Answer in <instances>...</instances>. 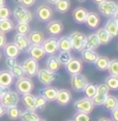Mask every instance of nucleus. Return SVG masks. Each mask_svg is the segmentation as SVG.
Wrapping results in <instances>:
<instances>
[{
	"mask_svg": "<svg viewBox=\"0 0 118 121\" xmlns=\"http://www.w3.org/2000/svg\"><path fill=\"white\" fill-rule=\"evenodd\" d=\"M20 100H21L20 94H19L17 91L10 90L9 88H7V89L0 95V104H1L5 109L9 108V107H13V106H18Z\"/></svg>",
	"mask_w": 118,
	"mask_h": 121,
	"instance_id": "f257e3e1",
	"label": "nucleus"
},
{
	"mask_svg": "<svg viewBox=\"0 0 118 121\" xmlns=\"http://www.w3.org/2000/svg\"><path fill=\"white\" fill-rule=\"evenodd\" d=\"M16 91L19 94H27V93H31L34 88V83L29 77H23V78L17 79L15 83Z\"/></svg>",
	"mask_w": 118,
	"mask_h": 121,
	"instance_id": "f03ea898",
	"label": "nucleus"
},
{
	"mask_svg": "<svg viewBox=\"0 0 118 121\" xmlns=\"http://www.w3.org/2000/svg\"><path fill=\"white\" fill-rule=\"evenodd\" d=\"M36 76H37L38 81H39L44 86H49V85H51L53 82L57 81V80L59 79L58 73H53V71H50L49 69H47V68L38 69Z\"/></svg>",
	"mask_w": 118,
	"mask_h": 121,
	"instance_id": "7ed1b4c3",
	"label": "nucleus"
},
{
	"mask_svg": "<svg viewBox=\"0 0 118 121\" xmlns=\"http://www.w3.org/2000/svg\"><path fill=\"white\" fill-rule=\"evenodd\" d=\"M13 16L20 23H30L32 21V13L23 5H18L13 12Z\"/></svg>",
	"mask_w": 118,
	"mask_h": 121,
	"instance_id": "20e7f679",
	"label": "nucleus"
},
{
	"mask_svg": "<svg viewBox=\"0 0 118 121\" xmlns=\"http://www.w3.org/2000/svg\"><path fill=\"white\" fill-rule=\"evenodd\" d=\"M72 43V49L76 52H81L85 48V43H86V35L82 32L74 31L70 35H68Z\"/></svg>",
	"mask_w": 118,
	"mask_h": 121,
	"instance_id": "39448f33",
	"label": "nucleus"
},
{
	"mask_svg": "<svg viewBox=\"0 0 118 121\" xmlns=\"http://www.w3.org/2000/svg\"><path fill=\"white\" fill-rule=\"evenodd\" d=\"M109 92H110V89L105 83L96 85V92H95L94 96L91 98V100H92L93 104H94V107L103 106L104 101H105L107 95L109 94Z\"/></svg>",
	"mask_w": 118,
	"mask_h": 121,
	"instance_id": "423d86ee",
	"label": "nucleus"
},
{
	"mask_svg": "<svg viewBox=\"0 0 118 121\" xmlns=\"http://www.w3.org/2000/svg\"><path fill=\"white\" fill-rule=\"evenodd\" d=\"M98 10L104 17L111 18L113 13L118 9V5L113 0H104L103 2L97 4Z\"/></svg>",
	"mask_w": 118,
	"mask_h": 121,
	"instance_id": "0eeeda50",
	"label": "nucleus"
},
{
	"mask_svg": "<svg viewBox=\"0 0 118 121\" xmlns=\"http://www.w3.org/2000/svg\"><path fill=\"white\" fill-rule=\"evenodd\" d=\"M22 67H23L24 71H25V75L29 78H33L36 76L37 71H38V61L35 60L31 57H28L21 63Z\"/></svg>",
	"mask_w": 118,
	"mask_h": 121,
	"instance_id": "6e6552de",
	"label": "nucleus"
},
{
	"mask_svg": "<svg viewBox=\"0 0 118 121\" xmlns=\"http://www.w3.org/2000/svg\"><path fill=\"white\" fill-rule=\"evenodd\" d=\"M74 108L77 112H83L86 113V114H90L94 109V104H93L91 98H88L85 96V97L78 99L74 104Z\"/></svg>",
	"mask_w": 118,
	"mask_h": 121,
	"instance_id": "1a4fd4ad",
	"label": "nucleus"
},
{
	"mask_svg": "<svg viewBox=\"0 0 118 121\" xmlns=\"http://www.w3.org/2000/svg\"><path fill=\"white\" fill-rule=\"evenodd\" d=\"M88 84V80L82 73H76L70 77V85L76 92H83L85 86Z\"/></svg>",
	"mask_w": 118,
	"mask_h": 121,
	"instance_id": "9d476101",
	"label": "nucleus"
},
{
	"mask_svg": "<svg viewBox=\"0 0 118 121\" xmlns=\"http://www.w3.org/2000/svg\"><path fill=\"white\" fill-rule=\"evenodd\" d=\"M36 13V18L40 22H49L53 17V9H51L49 5L42 4L35 10Z\"/></svg>",
	"mask_w": 118,
	"mask_h": 121,
	"instance_id": "9b49d317",
	"label": "nucleus"
},
{
	"mask_svg": "<svg viewBox=\"0 0 118 121\" xmlns=\"http://www.w3.org/2000/svg\"><path fill=\"white\" fill-rule=\"evenodd\" d=\"M65 70L67 73L72 75H76V73H80L82 69H83V61L82 59L79 58H72L66 64L64 65Z\"/></svg>",
	"mask_w": 118,
	"mask_h": 121,
	"instance_id": "f8f14e48",
	"label": "nucleus"
},
{
	"mask_svg": "<svg viewBox=\"0 0 118 121\" xmlns=\"http://www.w3.org/2000/svg\"><path fill=\"white\" fill-rule=\"evenodd\" d=\"M63 23L59 20H50L46 26V30L51 36H57L63 31Z\"/></svg>",
	"mask_w": 118,
	"mask_h": 121,
	"instance_id": "ddd939ff",
	"label": "nucleus"
},
{
	"mask_svg": "<svg viewBox=\"0 0 118 121\" xmlns=\"http://www.w3.org/2000/svg\"><path fill=\"white\" fill-rule=\"evenodd\" d=\"M57 39L55 36H51L49 38H45L42 43V47L47 55H55L57 51H58V43H57Z\"/></svg>",
	"mask_w": 118,
	"mask_h": 121,
	"instance_id": "4468645a",
	"label": "nucleus"
},
{
	"mask_svg": "<svg viewBox=\"0 0 118 121\" xmlns=\"http://www.w3.org/2000/svg\"><path fill=\"white\" fill-rule=\"evenodd\" d=\"M72 100V93H70V90L67 89H58V92H57V96H56V101L59 106H67L68 104Z\"/></svg>",
	"mask_w": 118,
	"mask_h": 121,
	"instance_id": "2eb2a0df",
	"label": "nucleus"
},
{
	"mask_svg": "<svg viewBox=\"0 0 118 121\" xmlns=\"http://www.w3.org/2000/svg\"><path fill=\"white\" fill-rule=\"evenodd\" d=\"M27 53L29 54V57L37 60V61L42 60L46 56V53L44 51L42 45H30L29 49L27 50Z\"/></svg>",
	"mask_w": 118,
	"mask_h": 121,
	"instance_id": "dca6fc26",
	"label": "nucleus"
},
{
	"mask_svg": "<svg viewBox=\"0 0 118 121\" xmlns=\"http://www.w3.org/2000/svg\"><path fill=\"white\" fill-rule=\"evenodd\" d=\"M13 43H16V46L18 47L19 50L21 52H27L30 45H31V43H29V39H28V37H27V35L19 34V33L15 35V37H13Z\"/></svg>",
	"mask_w": 118,
	"mask_h": 121,
	"instance_id": "f3484780",
	"label": "nucleus"
},
{
	"mask_svg": "<svg viewBox=\"0 0 118 121\" xmlns=\"http://www.w3.org/2000/svg\"><path fill=\"white\" fill-rule=\"evenodd\" d=\"M84 24L89 29H96L101 24V17L94 12H88Z\"/></svg>",
	"mask_w": 118,
	"mask_h": 121,
	"instance_id": "a211bd4d",
	"label": "nucleus"
},
{
	"mask_svg": "<svg viewBox=\"0 0 118 121\" xmlns=\"http://www.w3.org/2000/svg\"><path fill=\"white\" fill-rule=\"evenodd\" d=\"M3 53L5 57L9 58H17L19 55L21 54V51L19 50V48L16 46V43L13 42L6 43V45L3 47Z\"/></svg>",
	"mask_w": 118,
	"mask_h": 121,
	"instance_id": "6ab92c4d",
	"label": "nucleus"
},
{
	"mask_svg": "<svg viewBox=\"0 0 118 121\" xmlns=\"http://www.w3.org/2000/svg\"><path fill=\"white\" fill-rule=\"evenodd\" d=\"M57 92H58V89L56 87L49 85V86H45L40 90V95H43L48 101H55Z\"/></svg>",
	"mask_w": 118,
	"mask_h": 121,
	"instance_id": "aec40b11",
	"label": "nucleus"
},
{
	"mask_svg": "<svg viewBox=\"0 0 118 121\" xmlns=\"http://www.w3.org/2000/svg\"><path fill=\"white\" fill-rule=\"evenodd\" d=\"M15 78L10 73L9 69H2L0 70V85L5 88H9L13 83Z\"/></svg>",
	"mask_w": 118,
	"mask_h": 121,
	"instance_id": "412c9836",
	"label": "nucleus"
},
{
	"mask_svg": "<svg viewBox=\"0 0 118 121\" xmlns=\"http://www.w3.org/2000/svg\"><path fill=\"white\" fill-rule=\"evenodd\" d=\"M87 13H88V10L86 9H84V7L80 6L73 10L72 17L77 24H84L85 20H86V17H87Z\"/></svg>",
	"mask_w": 118,
	"mask_h": 121,
	"instance_id": "4be33fe9",
	"label": "nucleus"
},
{
	"mask_svg": "<svg viewBox=\"0 0 118 121\" xmlns=\"http://www.w3.org/2000/svg\"><path fill=\"white\" fill-rule=\"evenodd\" d=\"M35 97L33 94L31 93H27V94H23L21 97V100L23 103L24 107L28 110H31V111H36V100H35Z\"/></svg>",
	"mask_w": 118,
	"mask_h": 121,
	"instance_id": "5701e85b",
	"label": "nucleus"
},
{
	"mask_svg": "<svg viewBox=\"0 0 118 121\" xmlns=\"http://www.w3.org/2000/svg\"><path fill=\"white\" fill-rule=\"evenodd\" d=\"M81 58L82 61L87 62L89 64H93L95 62V60L97 59L98 54L95 52V50H89V49H84L81 52Z\"/></svg>",
	"mask_w": 118,
	"mask_h": 121,
	"instance_id": "b1692460",
	"label": "nucleus"
},
{
	"mask_svg": "<svg viewBox=\"0 0 118 121\" xmlns=\"http://www.w3.org/2000/svg\"><path fill=\"white\" fill-rule=\"evenodd\" d=\"M27 37L31 45H42L45 39V35L39 30H30V32L27 34Z\"/></svg>",
	"mask_w": 118,
	"mask_h": 121,
	"instance_id": "393cba45",
	"label": "nucleus"
},
{
	"mask_svg": "<svg viewBox=\"0 0 118 121\" xmlns=\"http://www.w3.org/2000/svg\"><path fill=\"white\" fill-rule=\"evenodd\" d=\"M61 67V64L58 61V58L55 55H49V58L46 61V68L53 73H58Z\"/></svg>",
	"mask_w": 118,
	"mask_h": 121,
	"instance_id": "a878e982",
	"label": "nucleus"
},
{
	"mask_svg": "<svg viewBox=\"0 0 118 121\" xmlns=\"http://www.w3.org/2000/svg\"><path fill=\"white\" fill-rule=\"evenodd\" d=\"M101 46L100 40L97 38V35L95 33H91L88 36H86V43H85L84 49H89V50H96Z\"/></svg>",
	"mask_w": 118,
	"mask_h": 121,
	"instance_id": "bb28decb",
	"label": "nucleus"
},
{
	"mask_svg": "<svg viewBox=\"0 0 118 121\" xmlns=\"http://www.w3.org/2000/svg\"><path fill=\"white\" fill-rule=\"evenodd\" d=\"M58 43V51L60 52H70L72 49V43L68 36H62L57 39Z\"/></svg>",
	"mask_w": 118,
	"mask_h": 121,
	"instance_id": "cd10ccee",
	"label": "nucleus"
},
{
	"mask_svg": "<svg viewBox=\"0 0 118 121\" xmlns=\"http://www.w3.org/2000/svg\"><path fill=\"white\" fill-rule=\"evenodd\" d=\"M104 108H105L107 111H110L111 112L112 110H114L115 108L118 107V98L116 97L115 95H111V94H108L106 97L105 101L103 104Z\"/></svg>",
	"mask_w": 118,
	"mask_h": 121,
	"instance_id": "c85d7f7f",
	"label": "nucleus"
},
{
	"mask_svg": "<svg viewBox=\"0 0 118 121\" xmlns=\"http://www.w3.org/2000/svg\"><path fill=\"white\" fill-rule=\"evenodd\" d=\"M95 34L97 35V38H98V40H100L101 45H108V43H110V42L112 40V38H113L108 33V31H107L105 28L97 29V31L95 32Z\"/></svg>",
	"mask_w": 118,
	"mask_h": 121,
	"instance_id": "c756f323",
	"label": "nucleus"
},
{
	"mask_svg": "<svg viewBox=\"0 0 118 121\" xmlns=\"http://www.w3.org/2000/svg\"><path fill=\"white\" fill-rule=\"evenodd\" d=\"M107 31H108V33L111 35L112 37H117L118 36V25H117V22L113 20V19H110L108 20V22L106 23L105 27H104Z\"/></svg>",
	"mask_w": 118,
	"mask_h": 121,
	"instance_id": "7c9ffc66",
	"label": "nucleus"
},
{
	"mask_svg": "<svg viewBox=\"0 0 118 121\" xmlns=\"http://www.w3.org/2000/svg\"><path fill=\"white\" fill-rule=\"evenodd\" d=\"M13 29H15V23L9 18L0 19V31L1 32L9 33V32H12Z\"/></svg>",
	"mask_w": 118,
	"mask_h": 121,
	"instance_id": "2f4dec72",
	"label": "nucleus"
},
{
	"mask_svg": "<svg viewBox=\"0 0 118 121\" xmlns=\"http://www.w3.org/2000/svg\"><path fill=\"white\" fill-rule=\"evenodd\" d=\"M38 118H39V116L37 115V113H35V111H31V110L28 109L21 111V121H36Z\"/></svg>",
	"mask_w": 118,
	"mask_h": 121,
	"instance_id": "473e14b6",
	"label": "nucleus"
},
{
	"mask_svg": "<svg viewBox=\"0 0 118 121\" xmlns=\"http://www.w3.org/2000/svg\"><path fill=\"white\" fill-rule=\"evenodd\" d=\"M55 5V9L60 13H67L70 9V0H58Z\"/></svg>",
	"mask_w": 118,
	"mask_h": 121,
	"instance_id": "72a5a7b5",
	"label": "nucleus"
},
{
	"mask_svg": "<svg viewBox=\"0 0 118 121\" xmlns=\"http://www.w3.org/2000/svg\"><path fill=\"white\" fill-rule=\"evenodd\" d=\"M109 61H110V59L107 56H100V55H98L97 59L95 60V62L93 63V64L95 65V67H96L98 70L105 71V70H107V68H108Z\"/></svg>",
	"mask_w": 118,
	"mask_h": 121,
	"instance_id": "f704fd0d",
	"label": "nucleus"
},
{
	"mask_svg": "<svg viewBox=\"0 0 118 121\" xmlns=\"http://www.w3.org/2000/svg\"><path fill=\"white\" fill-rule=\"evenodd\" d=\"M21 111L22 110L19 108L18 106H13V107H9V108H6L5 115H7V117H9L10 120H16V119L20 118Z\"/></svg>",
	"mask_w": 118,
	"mask_h": 121,
	"instance_id": "c9c22d12",
	"label": "nucleus"
},
{
	"mask_svg": "<svg viewBox=\"0 0 118 121\" xmlns=\"http://www.w3.org/2000/svg\"><path fill=\"white\" fill-rule=\"evenodd\" d=\"M105 84L112 91H117L118 90V77L109 75L105 79Z\"/></svg>",
	"mask_w": 118,
	"mask_h": 121,
	"instance_id": "e433bc0d",
	"label": "nucleus"
},
{
	"mask_svg": "<svg viewBox=\"0 0 118 121\" xmlns=\"http://www.w3.org/2000/svg\"><path fill=\"white\" fill-rule=\"evenodd\" d=\"M9 71L15 79H20V78H23V77L26 76L22 65L19 64V63H17V64H16L15 66H13L12 68H9Z\"/></svg>",
	"mask_w": 118,
	"mask_h": 121,
	"instance_id": "4c0bfd02",
	"label": "nucleus"
},
{
	"mask_svg": "<svg viewBox=\"0 0 118 121\" xmlns=\"http://www.w3.org/2000/svg\"><path fill=\"white\" fill-rule=\"evenodd\" d=\"M15 30L19 34L27 35L30 32L31 29H30L29 23H20V22H18L17 25H15Z\"/></svg>",
	"mask_w": 118,
	"mask_h": 121,
	"instance_id": "58836bf2",
	"label": "nucleus"
},
{
	"mask_svg": "<svg viewBox=\"0 0 118 121\" xmlns=\"http://www.w3.org/2000/svg\"><path fill=\"white\" fill-rule=\"evenodd\" d=\"M107 70L109 71V75L118 77V59L110 60Z\"/></svg>",
	"mask_w": 118,
	"mask_h": 121,
	"instance_id": "ea45409f",
	"label": "nucleus"
},
{
	"mask_svg": "<svg viewBox=\"0 0 118 121\" xmlns=\"http://www.w3.org/2000/svg\"><path fill=\"white\" fill-rule=\"evenodd\" d=\"M83 92L85 93V95H86V97L88 98H92L93 96H94L95 92H96V85L93 84V83H89L85 86Z\"/></svg>",
	"mask_w": 118,
	"mask_h": 121,
	"instance_id": "a19ab883",
	"label": "nucleus"
},
{
	"mask_svg": "<svg viewBox=\"0 0 118 121\" xmlns=\"http://www.w3.org/2000/svg\"><path fill=\"white\" fill-rule=\"evenodd\" d=\"M57 58H58V61L60 62V64L64 66V65L73 58V56H72V54H70V52H60L58 54V56H57Z\"/></svg>",
	"mask_w": 118,
	"mask_h": 121,
	"instance_id": "79ce46f5",
	"label": "nucleus"
},
{
	"mask_svg": "<svg viewBox=\"0 0 118 121\" xmlns=\"http://www.w3.org/2000/svg\"><path fill=\"white\" fill-rule=\"evenodd\" d=\"M90 119L91 118H90L89 114H86V113L83 112H77L73 116L74 121H90Z\"/></svg>",
	"mask_w": 118,
	"mask_h": 121,
	"instance_id": "37998d69",
	"label": "nucleus"
},
{
	"mask_svg": "<svg viewBox=\"0 0 118 121\" xmlns=\"http://www.w3.org/2000/svg\"><path fill=\"white\" fill-rule=\"evenodd\" d=\"M35 100H36V109L43 111L44 109L47 107V104H48V100L44 97L43 95H38L35 97Z\"/></svg>",
	"mask_w": 118,
	"mask_h": 121,
	"instance_id": "c03bdc74",
	"label": "nucleus"
},
{
	"mask_svg": "<svg viewBox=\"0 0 118 121\" xmlns=\"http://www.w3.org/2000/svg\"><path fill=\"white\" fill-rule=\"evenodd\" d=\"M12 16V10L7 5L0 6V19H7Z\"/></svg>",
	"mask_w": 118,
	"mask_h": 121,
	"instance_id": "a18cd8bd",
	"label": "nucleus"
},
{
	"mask_svg": "<svg viewBox=\"0 0 118 121\" xmlns=\"http://www.w3.org/2000/svg\"><path fill=\"white\" fill-rule=\"evenodd\" d=\"M18 63L17 61V58H9V57H6V60H5V64H6L7 68H12L13 66H15L16 64Z\"/></svg>",
	"mask_w": 118,
	"mask_h": 121,
	"instance_id": "49530a36",
	"label": "nucleus"
},
{
	"mask_svg": "<svg viewBox=\"0 0 118 121\" xmlns=\"http://www.w3.org/2000/svg\"><path fill=\"white\" fill-rule=\"evenodd\" d=\"M35 1H36V0H20V3H21V5H23V6H25V7H31L34 5Z\"/></svg>",
	"mask_w": 118,
	"mask_h": 121,
	"instance_id": "de8ad7c7",
	"label": "nucleus"
},
{
	"mask_svg": "<svg viewBox=\"0 0 118 121\" xmlns=\"http://www.w3.org/2000/svg\"><path fill=\"white\" fill-rule=\"evenodd\" d=\"M6 43H7L6 35H5V33L0 31V49H3V47L6 45Z\"/></svg>",
	"mask_w": 118,
	"mask_h": 121,
	"instance_id": "09e8293b",
	"label": "nucleus"
},
{
	"mask_svg": "<svg viewBox=\"0 0 118 121\" xmlns=\"http://www.w3.org/2000/svg\"><path fill=\"white\" fill-rule=\"evenodd\" d=\"M111 119L112 121H118V107L111 111Z\"/></svg>",
	"mask_w": 118,
	"mask_h": 121,
	"instance_id": "8fccbe9b",
	"label": "nucleus"
},
{
	"mask_svg": "<svg viewBox=\"0 0 118 121\" xmlns=\"http://www.w3.org/2000/svg\"><path fill=\"white\" fill-rule=\"evenodd\" d=\"M5 113H6V109H5L4 107L2 106L1 104H0V118L3 117L4 115H5Z\"/></svg>",
	"mask_w": 118,
	"mask_h": 121,
	"instance_id": "3c124183",
	"label": "nucleus"
},
{
	"mask_svg": "<svg viewBox=\"0 0 118 121\" xmlns=\"http://www.w3.org/2000/svg\"><path fill=\"white\" fill-rule=\"evenodd\" d=\"M111 18L113 19V20H115V21H118V9L113 13V16H112Z\"/></svg>",
	"mask_w": 118,
	"mask_h": 121,
	"instance_id": "603ef678",
	"label": "nucleus"
},
{
	"mask_svg": "<svg viewBox=\"0 0 118 121\" xmlns=\"http://www.w3.org/2000/svg\"><path fill=\"white\" fill-rule=\"evenodd\" d=\"M98 121H112V119H109V118H107V117H101L98 119Z\"/></svg>",
	"mask_w": 118,
	"mask_h": 121,
	"instance_id": "864d4df0",
	"label": "nucleus"
},
{
	"mask_svg": "<svg viewBox=\"0 0 118 121\" xmlns=\"http://www.w3.org/2000/svg\"><path fill=\"white\" fill-rule=\"evenodd\" d=\"M6 89H7V88H5V87H3V86H1V85H0V95H1Z\"/></svg>",
	"mask_w": 118,
	"mask_h": 121,
	"instance_id": "5fc2aeb1",
	"label": "nucleus"
},
{
	"mask_svg": "<svg viewBox=\"0 0 118 121\" xmlns=\"http://www.w3.org/2000/svg\"><path fill=\"white\" fill-rule=\"evenodd\" d=\"M47 1H48L49 3H51V4H55L57 1H58V0H47Z\"/></svg>",
	"mask_w": 118,
	"mask_h": 121,
	"instance_id": "6e6d98bb",
	"label": "nucleus"
},
{
	"mask_svg": "<svg viewBox=\"0 0 118 121\" xmlns=\"http://www.w3.org/2000/svg\"><path fill=\"white\" fill-rule=\"evenodd\" d=\"M94 3H96V4H98V3H101V2H103L104 0H92Z\"/></svg>",
	"mask_w": 118,
	"mask_h": 121,
	"instance_id": "4d7b16f0",
	"label": "nucleus"
},
{
	"mask_svg": "<svg viewBox=\"0 0 118 121\" xmlns=\"http://www.w3.org/2000/svg\"><path fill=\"white\" fill-rule=\"evenodd\" d=\"M5 2H6V0H0V6L4 5V4H5Z\"/></svg>",
	"mask_w": 118,
	"mask_h": 121,
	"instance_id": "13d9d810",
	"label": "nucleus"
},
{
	"mask_svg": "<svg viewBox=\"0 0 118 121\" xmlns=\"http://www.w3.org/2000/svg\"><path fill=\"white\" fill-rule=\"evenodd\" d=\"M36 121H47V120H46V119H42V118H38Z\"/></svg>",
	"mask_w": 118,
	"mask_h": 121,
	"instance_id": "bf43d9fd",
	"label": "nucleus"
},
{
	"mask_svg": "<svg viewBox=\"0 0 118 121\" xmlns=\"http://www.w3.org/2000/svg\"><path fill=\"white\" fill-rule=\"evenodd\" d=\"M78 1H79V2H84L85 0H78Z\"/></svg>",
	"mask_w": 118,
	"mask_h": 121,
	"instance_id": "052dcab7",
	"label": "nucleus"
},
{
	"mask_svg": "<svg viewBox=\"0 0 118 121\" xmlns=\"http://www.w3.org/2000/svg\"><path fill=\"white\" fill-rule=\"evenodd\" d=\"M16 2H18V3H20V0H15Z\"/></svg>",
	"mask_w": 118,
	"mask_h": 121,
	"instance_id": "680f3d73",
	"label": "nucleus"
},
{
	"mask_svg": "<svg viewBox=\"0 0 118 121\" xmlns=\"http://www.w3.org/2000/svg\"><path fill=\"white\" fill-rule=\"evenodd\" d=\"M1 57H2V54H1V52H0V60H1Z\"/></svg>",
	"mask_w": 118,
	"mask_h": 121,
	"instance_id": "e2e57ef3",
	"label": "nucleus"
},
{
	"mask_svg": "<svg viewBox=\"0 0 118 121\" xmlns=\"http://www.w3.org/2000/svg\"><path fill=\"white\" fill-rule=\"evenodd\" d=\"M66 121H74L73 119H70V120H66Z\"/></svg>",
	"mask_w": 118,
	"mask_h": 121,
	"instance_id": "0e129e2a",
	"label": "nucleus"
},
{
	"mask_svg": "<svg viewBox=\"0 0 118 121\" xmlns=\"http://www.w3.org/2000/svg\"><path fill=\"white\" fill-rule=\"evenodd\" d=\"M116 22H117V25H118V21H116Z\"/></svg>",
	"mask_w": 118,
	"mask_h": 121,
	"instance_id": "69168bd1",
	"label": "nucleus"
},
{
	"mask_svg": "<svg viewBox=\"0 0 118 121\" xmlns=\"http://www.w3.org/2000/svg\"><path fill=\"white\" fill-rule=\"evenodd\" d=\"M117 5H118V4H117Z\"/></svg>",
	"mask_w": 118,
	"mask_h": 121,
	"instance_id": "338daca9",
	"label": "nucleus"
}]
</instances>
